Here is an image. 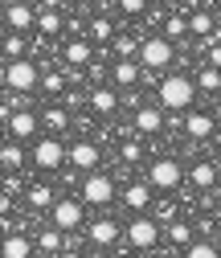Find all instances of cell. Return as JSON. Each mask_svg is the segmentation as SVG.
Here are the masks:
<instances>
[{
  "label": "cell",
  "instance_id": "obj_1",
  "mask_svg": "<svg viewBox=\"0 0 221 258\" xmlns=\"http://www.w3.org/2000/svg\"><path fill=\"white\" fill-rule=\"evenodd\" d=\"M197 99V82L193 78H184V74H168L160 82V107L164 111H188Z\"/></svg>",
  "mask_w": 221,
  "mask_h": 258
},
{
  "label": "cell",
  "instance_id": "obj_2",
  "mask_svg": "<svg viewBox=\"0 0 221 258\" xmlns=\"http://www.w3.org/2000/svg\"><path fill=\"white\" fill-rule=\"evenodd\" d=\"M41 74H37V61H29V57H13L9 66H5V86L17 90V94H29V90H37Z\"/></svg>",
  "mask_w": 221,
  "mask_h": 258
},
{
  "label": "cell",
  "instance_id": "obj_3",
  "mask_svg": "<svg viewBox=\"0 0 221 258\" xmlns=\"http://www.w3.org/2000/svg\"><path fill=\"white\" fill-rule=\"evenodd\" d=\"M148 180H152V188H164V192H172V188L184 180V168H180V160H172V156H160V160H152V172H148Z\"/></svg>",
  "mask_w": 221,
  "mask_h": 258
},
{
  "label": "cell",
  "instance_id": "obj_4",
  "mask_svg": "<svg viewBox=\"0 0 221 258\" xmlns=\"http://www.w3.org/2000/svg\"><path fill=\"white\" fill-rule=\"evenodd\" d=\"M172 57H176V49H172V37H148V41L139 45V61H143L148 70H164Z\"/></svg>",
  "mask_w": 221,
  "mask_h": 258
},
{
  "label": "cell",
  "instance_id": "obj_5",
  "mask_svg": "<svg viewBox=\"0 0 221 258\" xmlns=\"http://www.w3.org/2000/svg\"><path fill=\"white\" fill-rule=\"evenodd\" d=\"M82 201H86V205H111V201H115V180L103 176V172H86V180H82Z\"/></svg>",
  "mask_w": 221,
  "mask_h": 258
},
{
  "label": "cell",
  "instance_id": "obj_6",
  "mask_svg": "<svg viewBox=\"0 0 221 258\" xmlns=\"http://www.w3.org/2000/svg\"><path fill=\"white\" fill-rule=\"evenodd\" d=\"M82 205L86 201H74V197H61V201H53L49 205V217H53V225H57V230H78V225H82Z\"/></svg>",
  "mask_w": 221,
  "mask_h": 258
},
{
  "label": "cell",
  "instance_id": "obj_7",
  "mask_svg": "<svg viewBox=\"0 0 221 258\" xmlns=\"http://www.w3.org/2000/svg\"><path fill=\"white\" fill-rule=\"evenodd\" d=\"M66 160H70V168L94 172V168H99V160H103V152H99V144L78 140V144H70V148H66Z\"/></svg>",
  "mask_w": 221,
  "mask_h": 258
},
{
  "label": "cell",
  "instance_id": "obj_8",
  "mask_svg": "<svg viewBox=\"0 0 221 258\" xmlns=\"http://www.w3.org/2000/svg\"><path fill=\"white\" fill-rule=\"evenodd\" d=\"M61 160H66V148H61V140H53V136L37 140V148H33V164H37V168L53 172V168H61Z\"/></svg>",
  "mask_w": 221,
  "mask_h": 258
},
{
  "label": "cell",
  "instance_id": "obj_9",
  "mask_svg": "<svg viewBox=\"0 0 221 258\" xmlns=\"http://www.w3.org/2000/svg\"><path fill=\"white\" fill-rule=\"evenodd\" d=\"M127 242H131L135 250H152L156 242H160V225H156L152 217H135V221L127 225Z\"/></svg>",
  "mask_w": 221,
  "mask_h": 258
},
{
  "label": "cell",
  "instance_id": "obj_10",
  "mask_svg": "<svg viewBox=\"0 0 221 258\" xmlns=\"http://www.w3.org/2000/svg\"><path fill=\"white\" fill-rule=\"evenodd\" d=\"M5 25L17 29V33H25V29H33L37 25V13L25 5V0H9V9H5Z\"/></svg>",
  "mask_w": 221,
  "mask_h": 258
},
{
  "label": "cell",
  "instance_id": "obj_11",
  "mask_svg": "<svg viewBox=\"0 0 221 258\" xmlns=\"http://www.w3.org/2000/svg\"><path fill=\"white\" fill-rule=\"evenodd\" d=\"M123 205H127L131 213H143L152 205V180H131L127 188H123Z\"/></svg>",
  "mask_w": 221,
  "mask_h": 258
},
{
  "label": "cell",
  "instance_id": "obj_12",
  "mask_svg": "<svg viewBox=\"0 0 221 258\" xmlns=\"http://www.w3.org/2000/svg\"><path fill=\"white\" fill-rule=\"evenodd\" d=\"M9 132H13V140H33V136H37V115L25 111V107L13 111V115H9Z\"/></svg>",
  "mask_w": 221,
  "mask_h": 258
},
{
  "label": "cell",
  "instance_id": "obj_13",
  "mask_svg": "<svg viewBox=\"0 0 221 258\" xmlns=\"http://www.w3.org/2000/svg\"><path fill=\"white\" fill-rule=\"evenodd\" d=\"M90 242L94 246H115L119 242V221H111V217H99V221H90Z\"/></svg>",
  "mask_w": 221,
  "mask_h": 258
},
{
  "label": "cell",
  "instance_id": "obj_14",
  "mask_svg": "<svg viewBox=\"0 0 221 258\" xmlns=\"http://www.w3.org/2000/svg\"><path fill=\"white\" fill-rule=\"evenodd\" d=\"M160 127H164V107H139V111H135V132L156 136Z\"/></svg>",
  "mask_w": 221,
  "mask_h": 258
},
{
  "label": "cell",
  "instance_id": "obj_15",
  "mask_svg": "<svg viewBox=\"0 0 221 258\" xmlns=\"http://www.w3.org/2000/svg\"><path fill=\"white\" fill-rule=\"evenodd\" d=\"M115 107H119V94L115 90H107V86L90 90V111L94 115H115Z\"/></svg>",
  "mask_w": 221,
  "mask_h": 258
},
{
  "label": "cell",
  "instance_id": "obj_16",
  "mask_svg": "<svg viewBox=\"0 0 221 258\" xmlns=\"http://www.w3.org/2000/svg\"><path fill=\"white\" fill-rule=\"evenodd\" d=\"M0 254H5V258H29V254H33V242H29L25 234H9L5 242H0Z\"/></svg>",
  "mask_w": 221,
  "mask_h": 258
},
{
  "label": "cell",
  "instance_id": "obj_17",
  "mask_svg": "<svg viewBox=\"0 0 221 258\" xmlns=\"http://www.w3.org/2000/svg\"><path fill=\"white\" fill-rule=\"evenodd\" d=\"M184 132L193 136V140H205V136H213V115H205V111L188 115V119H184Z\"/></svg>",
  "mask_w": 221,
  "mask_h": 258
},
{
  "label": "cell",
  "instance_id": "obj_18",
  "mask_svg": "<svg viewBox=\"0 0 221 258\" xmlns=\"http://www.w3.org/2000/svg\"><path fill=\"white\" fill-rule=\"evenodd\" d=\"M188 180H193L197 188H213V180H217V164H209V160H197L193 172H188Z\"/></svg>",
  "mask_w": 221,
  "mask_h": 258
},
{
  "label": "cell",
  "instance_id": "obj_19",
  "mask_svg": "<svg viewBox=\"0 0 221 258\" xmlns=\"http://www.w3.org/2000/svg\"><path fill=\"white\" fill-rule=\"evenodd\" d=\"M115 82H119V86H135V82H139L135 57H119V61H115Z\"/></svg>",
  "mask_w": 221,
  "mask_h": 258
},
{
  "label": "cell",
  "instance_id": "obj_20",
  "mask_svg": "<svg viewBox=\"0 0 221 258\" xmlns=\"http://www.w3.org/2000/svg\"><path fill=\"white\" fill-rule=\"evenodd\" d=\"M21 164H25V148H21V144H0V168L17 172Z\"/></svg>",
  "mask_w": 221,
  "mask_h": 258
},
{
  "label": "cell",
  "instance_id": "obj_21",
  "mask_svg": "<svg viewBox=\"0 0 221 258\" xmlns=\"http://www.w3.org/2000/svg\"><path fill=\"white\" fill-rule=\"evenodd\" d=\"M213 29H217V17H213V13H193V17H188V33L209 37Z\"/></svg>",
  "mask_w": 221,
  "mask_h": 258
},
{
  "label": "cell",
  "instance_id": "obj_22",
  "mask_svg": "<svg viewBox=\"0 0 221 258\" xmlns=\"http://www.w3.org/2000/svg\"><path fill=\"white\" fill-rule=\"evenodd\" d=\"M217 254H221L217 242H188L184 246V258H217Z\"/></svg>",
  "mask_w": 221,
  "mask_h": 258
},
{
  "label": "cell",
  "instance_id": "obj_23",
  "mask_svg": "<svg viewBox=\"0 0 221 258\" xmlns=\"http://www.w3.org/2000/svg\"><path fill=\"white\" fill-rule=\"evenodd\" d=\"M66 61H70V66H86V61H90V45L86 41H70L66 45Z\"/></svg>",
  "mask_w": 221,
  "mask_h": 258
},
{
  "label": "cell",
  "instance_id": "obj_24",
  "mask_svg": "<svg viewBox=\"0 0 221 258\" xmlns=\"http://www.w3.org/2000/svg\"><path fill=\"white\" fill-rule=\"evenodd\" d=\"M29 205H33V209H49V205H53L49 184H33V188H29Z\"/></svg>",
  "mask_w": 221,
  "mask_h": 258
},
{
  "label": "cell",
  "instance_id": "obj_25",
  "mask_svg": "<svg viewBox=\"0 0 221 258\" xmlns=\"http://www.w3.org/2000/svg\"><path fill=\"white\" fill-rule=\"evenodd\" d=\"M168 238H172L176 246H188V242H193V225H188V221H172V225H168Z\"/></svg>",
  "mask_w": 221,
  "mask_h": 258
},
{
  "label": "cell",
  "instance_id": "obj_26",
  "mask_svg": "<svg viewBox=\"0 0 221 258\" xmlns=\"http://www.w3.org/2000/svg\"><path fill=\"white\" fill-rule=\"evenodd\" d=\"M197 86L201 90H221V66H205L201 78H197Z\"/></svg>",
  "mask_w": 221,
  "mask_h": 258
},
{
  "label": "cell",
  "instance_id": "obj_27",
  "mask_svg": "<svg viewBox=\"0 0 221 258\" xmlns=\"http://www.w3.org/2000/svg\"><path fill=\"white\" fill-rule=\"evenodd\" d=\"M37 29H41V33H57V29H61V17L53 13V9H45V13H37Z\"/></svg>",
  "mask_w": 221,
  "mask_h": 258
},
{
  "label": "cell",
  "instance_id": "obj_28",
  "mask_svg": "<svg viewBox=\"0 0 221 258\" xmlns=\"http://www.w3.org/2000/svg\"><path fill=\"white\" fill-rule=\"evenodd\" d=\"M184 33H188V17H168V21H164V37L176 41V37H184Z\"/></svg>",
  "mask_w": 221,
  "mask_h": 258
},
{
  "label": "cell",
  "instance_id": "obj_29",
  "mask_svg": "<svg viewBox=\"0 0 221 258\" xmlns=\"http://www.w3.org/2000/svg\"><path fill=\"white\" fill-rule=\"evenodd\" d=\"M111 33H115V29H111L107 17H94V21H90V37H94V41H111Z\"/></svg>",
  "mask_w": 221,
  "mask_h": 258
},
{
  "label": "cell",
  "instance_id": "obj_30",
  "mask_svg": "<svg viewBox=\"0 0 221 258\" xmlns=\"http://www.w3.org/2000/svg\"><path fill=\"white\" fill-rule=\"evenodd\" d=\"M61 234H66V230H57V225H49V230L37 238V246L41 250H57V246H66V242H61Z\"/></svg>",
  "mask_w": 221,
  "mask_h": 258
},
{
  "label": "cell",
  "instance_id": "obj_31",
  "mask_svg": "<svg viewBox=\"0 0 221 258\" xmlns=\"http://www.w3.org/2000/svg\"><path fill=\"white\" fill-rule=\"evenodd\" d=\"M115 53H119V57H135V53H139L135 37H127V33H119V37H115Z\"/></svg>",
  "mask_w": 221,
  "mask_h": 258
},
{
  "label": "cell",
  "instance_id": "obj_32",
  "mask_svg": "<svg viewBox=\"0 0 221 258\" xmlns=\"http://www.w3.org/2000/svg\"><path fill=\"white\" fill-rule=\"evenodd\" d=\"M5 53H9V57H21V53H25V37L17 33V29L5 37Z\"/></svg>",
  "mask_w": 221,
  "mask_h": 258
},
{
  "label": "cell",
  "instance_id": "obj_33",
  "mask_svg": "<svg viewBox=\"0 0 221 258\" xmlns=\"http://www.w3.org/2000/svg\"><path fill=\"white\" fill-rule=\"evenodd\" d=\"M66 123H70V115H66V111H57V107H53V111H45V127H53V132H61Z\"/></svg>",
  "mask_w": 221,
  "mask_h": 258
},
{
  "label": "cell",
  "instance_id": "obj_34",
  "mask_svg": "<svg viewBox=\"0 0 221 258\" xmlns=\"http://www.w3.org/2000/svg\"><path fill=\"white\" fill-rule=\"evenodd\" d=\"M119 9L127 13V17H139V13L148 9V0H119Z\"/></svg>",
  "mask_w": 221,
  "mask_h": 258
},
{
  "label": "cell",
  "instance_id": "obj_35",
  "mask_svg": "<svg viewBox=\"0 0 221 258\" xmlns=\"http://www.w3.org/2000/svg\"><path fill=\"white\" fill-rule=\"evenodd\" d=\"M119 156H123V164H135L143 152H139V144H123V152H119Z\"/></svg>",
  "mask_w": 221,
  "mask_h": 258
},
{
  "label": "cell",
  "instance_id": "obj_36",
  "mask_svg": "<svg viewBox=\"0 0 221 258\" xmlns=\"http://www.w3.org/2000/svg\"><path fill=\"white\" fill-rule=\"evenodd\" d=\"M45 90H53V94H57V90H61V78H57V74H49V78H45Z\"/></svg>",
  "mask_w": 221,
  "mask_h": 258
},
{
  "label": "cell",
  "instance_id": "obj_37",
  "mask_svg": "<svg viewBox=\"0 0 221 258\" xmlns=\"http://www.w3.org/2000/svg\"><path fill=\"white\" fill-rule=\"evenodd\" d=\"M209 66H221V45H213V49H209Z\"/></svg>",
  "mask_w": 221,
  "mask_h": 258
},
{
  "label": "cell",
  "instance_id": "obj_38",
  "mask_svg": "<svg viewBox=\"0 0 221 258\" xmlns=\"http://www.w3.org/2000/svg\"><path fill=\"white\" fill-rule=\"evenodd\" d=\"M213 17H217V25H221V5H217V13H213Z\"/></svg>",
  "mask_w": 221,
  "mask_h": 258
},
{
  "label": "cell",
  "instance_id": "obj_39",
  "mask_svg": "<svg viewBox=\"0 0 221 258\" xmlns=\"http://www.w3.org/2000/svg\"><path fill=\"white\" fill-rule=\"evenodd\" d=\"M217 246H221V230H217Z\"/></svg>",
  "mask_w": 221,
  "mask_h": 258
}]
</instances>
